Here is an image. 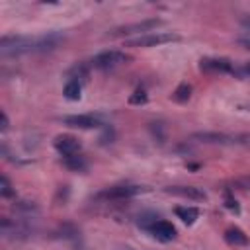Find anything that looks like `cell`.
Masks as SVG:
<instances>
[{"mask_svg": "<svg viewBox=\"0 0 250 250\" xmlns=\"http://www.w3.org/2000/svg\"><path fill=\"white\" fill-rule=\"evenodd\" d=\"M176 215L182 219V223L193 225L199 217V209H195V207H176Z\"/></svg>", "mask_w": 250, "mask_h": 250, "instance_id": "cell-13", "label": "cell"}, {"mask_svg": "<svg viewBox=\"0 0 250 250\" xmlns=\"http://www.w3.org/2000/svg\"><path fill=\"white\" fill-rule=\"evenodd\" d=\"M199 68L203 72H232V62L225 57H205L199 61Z\"/></svg>", "mask_w": 250, "mask_h": 250, "instance_id": "cell-7", "label": "cell"}, {"mask_svg": "<svg viewBox=\"0 0 250 250\" xmlns=\"http://www.w3.org/2000/svg\"><path fill=\"white\" fill-rule=\"evenodd\" d=\"M164 191L172 193V195H178V197L191 199V201H205L207 199V193L201 188H195V186H168V188H164Z\"/></svg>", "mask_w": 250, "mask_h": 250, "instance_id": "cell-6", "label": "cell"}, {"mask_svg": "<svg viewBox=\"0 0 250 250\" xmlns=\"http://www.w3.org/2000/svg\"><path fill=\"white\" fill-rule=\"evenodd\" d=\"M240 25H242L244 29H248V31H250V16H246V18H242V20H240Z\"/></svg>", "mask_w": 250, "mask_h": 250, "instance_id": "cell-23", "label": "cell"}, {"mask_svg": "<svg viewBox=\"0 0 250 250\" xmlns=\"http://www.w3.org/2000/svg\"><path fill=\"white\" fill-rule=\"evenodd\" d=\"M172 41H180V35L170 33V31H160V33H146V35H139L135 39H127L123 43V47H156V45H164V43H172Z\"/></svg>", "mask_w": 250, "mask_h": 250, "instance_id": "cell-1", "label": "cell"}, {"mask_svg": "<svg viewBox=\"0 0 250 250\" xmlns=\"http://www.w3.org/2000/svg\"><path fill=\"white\" fill-rule=\"evenodd\" d=\"M62 164H64L68 170H72V172H84V170L88 168V164H86L84 156H80V154L62 156Z\"/></svg>", "mask_w": 250, "mask_h": 250, "instance_id": "cell-12", "label": "cell"}, {"mask_svg": "<svg viewBox=\"0 0 250 250\" xmlns=\"http://www.w3.org/2000/svg\"><path fill=\"white\" fill-rule=\"evenodd\" d=\"M80 92H82L80 82L78 80H68L66 86H64V90H62V96L66 100H70V102H76V100H80Z\"/></svg>", "mask_w": 250, "mask_h": 250, "instance_id": "cell-14", "label": "cell"}, {"mask_svg": "<svg viewBox=\"0 0 250 250\" xmlns=\"http://www.w3.org/2000/svg\"><path fill=\"white\" fill-rule=\"evenodd\" d=\"M223 203H225V207L229 209V211H232V213H240V205H238V201L234 199V195L230 193V189H225V193H223Z\"/></svg>", "mask_w": 250, "mask_h": 250, "instance_id": "cell-17", "label": "cell"}, {"mask_svg": "<svg viewBox=\"0 0 250 250\" xmlns=\"http://www.w3.org/2000/svg\"><path fill=\"white\" fill-rule=\"evenodd\" d=\"M121 250H135V248H131V246H123Z\"/></svg>", "mask_w": 250, "mask_h": 250, "instance_id": "cell-25", "label": "cell"}, {"mask_svg": "<svg viewBox=\"0 0 250 250\" xmlns=\"http://www.w3.org/2000/svg\"><path fill=\"white\" fill-rule=\"evenodd\" d=\"M131 61V57L125 51H117V49H109V51H102L92 59V64L96 68H113L119 64H127Z\"/></svg>", "mask_w": 250, "mask_h": 250, "instance_id": "cell-3", "label": "cell"}, {"mask_svg": "<svg viewBox=\"0 0 250 250\" xmlns=\"http://www.w3.org/2000/svg\"><path fill=\"white\" fill-rule=\"evenodd\" d=\"M61 121H62V125H68L74 129H98V127H102L100 119H96L94 115H66Z\"/></svg>", "mask_w": 250, "mask_h": 250, "instance_id": "cell-10", "label": "cell"}, {"mask_svg": "<svg viewBox=\"0 0 250 250\" xmlns=\"http://www.w3.org/2000/svg\"><path fill=\"white\" fill-rule=\"evenodd\" d=\"M158 219H160V217L154 215V213H145V215H141V217L137 219V225H139L141 229H145V230H150V227H152Z\"/></svg>", "mask_w": 250, "mask_h": 250, "instance_id": "cell-18", "label": "cell"}, {"mask_svg": "<svg viewBox=\"0 0 250 250\" xmlns=\"http://www.w3.org/2000/svg\"><path fill=\"white\" fill-rule=\"evenodd\" d=\"M146 100H148V96H146V92L143 90V88H137L131 96H129V104L131 105H141V104H146Z\"/></svg>", "mask_w": 250, "mask_h": 250, "instance_id": "cell-19", "label": "cell"}, {"mask_svg": "<svg viewBox=\"0 0 250 250\" xmlns=\"http://www.w3.org/2000/svg\"><path fill=\"white\" fill-rule=\"evenodd\" d=\"M53 145L61 156H72V154H78L80 150V141L72 135H57Z\"/></svg>", "mask_w": 250, "mask_h": 250, "instance_id": "cell-8", "label": "cell"}, {"mask_svg": "<svg viewBox=\"0 0 250 250\" xmlns=\"http://www.w3.org/2000/svg\"><path fill=\"white\" fill-rule=\"evenodd\" d=\"M143 191H146V188H143V186H113V188L104 189L98 197L100 199H107V201H119V199L135 197V195H139Z\"/></svg>", "mask_w": 250, "mask_h": 250, "instance_id": "cell-4", "label": "cell"}, {"mask_svg": "<svg viewBox=\"0 0 250 250\" xmlns=\"http://www.w3.org/2000/svg\"><path fill=\"white\" fill-rule=\"evenodd\" d=\"M189 98H191V86L186 84V82L180 84V86L174 90V94H172V100L178 102V104H186Z\"/></svg>", "mask_w": 250, "mask_h": 250, "instance_id": "cell-15", "label": "cell"}, {"mask_svg": "<svg viewBox=\"0 0 250 250\" xmlns=\"http://www.w3.org/2000/svg\"><path fill=\"white\" fill-rule=\"evenodd\" d=\"M0 195L2 197H14V189H12V184L6 176L0 178Z\"/></svg>", "mask_w": 250, "mask_h": 250, "instance_id": "cell-20", "label": "cell"}, {"mask_svg": "<svg viewBox=\"0 0 250 250\" xmlns=\"http://www.w3.org/2000/svg\"><path fill=\"white\" fill-rule=\"evenodd\" d=\"M156 240H160V242H170V240H174L176 238V227L170 223V221H166V219H158L152 227H150V230H148Z\"/></svg>", "mask_w": 250, "mask_h": 250, "instance_id": "cell-9", "label": "cell"}, {"mask_svg": "<svg viewBox=\"0 0 250 250\" xmlns=\"http://www.w3.org/2000/svg\"><path fill=\"white\" fill-rule=\"evenodd\" d=\"M160 23H162V20L150 18V20H143V21L125 23V25H121V27H115V29H111L107 35H109V37H123V35H133V33H143V35H146L148 31L156 29Z\"/></svg>", "mask_w": 250, "mask_h": 250, "instance_id": "cell-2", "label": "cell"}, {"mask_svg": "<svg viewBox=\"0 0 250 250\" xmlns=\"http://www.w3.org/2000/svg\"><path fill=\"white\" fill-rule=\"evenodd\" d=\"M232 74H234L236 78H248V76H250V61H248V62H242L240 66H234V68H232Z\"/></svg>", "mask_w": 250, "mask_h": 250, "instance_id": "cell-21", "label": "cell"}, {"mask_svg": "<svg viewBox=\"0 0 250 250\" xmlns=\"http://www.w3.org/2000/svg\"><path fill=\"white\" fill-rule=\"evenodd\" d=\"M8 123H10V121H8V115H6V111H2V125H0V129L6 131V129H8Z\"/></svg>", "mask_w": 250, "mask_h": 250, "instance_id": "cell-22", "label": "cell"}, {"mask_svg": "<svg viewBox=\"0 0 250 250\" xmlns=\"http://www.w3.org/2000/svg\"><path fill=\"white\" fill-rule=\"evenodd\" d=\"M193 139H197L201 143H211V145H234V143H242L240 139H244V137L227 135V133H215V131H205V133H195Z\"/></svg>", "mask_w": 250, "mask_h": 250, "instance_id": "cell-5", "label": "cell"}, {"mask_svg": "<svg viewBox=\"0 0 250 250\" xmlns=\"http://www.w3.org/2000/svg\"><path fill=\"white\" fill-rule=\"evenodd\" d=\"M238 45H242L244 49H250V39H238Z\"/></svg>", "mask_w": 250, "mask_h": 250, "instance_id": "cell-24", "label": "cell"}, {"mask_svg": "<svg viewBox=\"0 0 250 250\" xmlns=\"http://www.w3.org/2000/svg\"><path fill=\"white\" fill-rule=\"evenodd\" d=\"M225 240L230 244V246H244L248 244V236L244 234V230H240L238 227H229L225 230Z\"/></svg>", "mask_w": 250, "mask_h": 250, "instance_id": "cell-11", "label": "cell"}, {"mask_svg": "<svg viewBox=\"0 0 250 250\" xmlns=\"http://www.w3.org/2000/svg\"><path fill=\"white\" fill-rule=\"evenodd\" d=\"M88 64L86 62H78V64H74L70 70H68V78L70 80H80V78H86L88 76Z\"/></svg>", "mask_w": 250, "mask_h": 250, "instance_id": "cell-16", "label": "cell"}]
</instances>
